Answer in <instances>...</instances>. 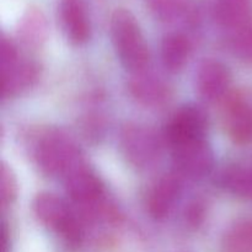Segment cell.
<instances>
[{
  "mask_svg": "<svg viewBox=\"0 0 252 252\" xmlns=\"http://www.w3.org/2000/svg\"><path fill=\"white\" fill-rule=\"evenodd\" d=\"M30 149L34 164L47 176L63 179L84 161L83 154L73 138L56 128H47L34 135Z\"/></svg>",
  "mask_w": 252,
  "mask_h": 252,
  "instance_id": "6da1fadb",
  "label": "cell"
},
{
  "mask_svg": "<svg viewBox=\"0 0 252 252\" xmlns=\"http://www.w3.org/2000/svg\"><path fill=\"white\" fill-rule=\"evenodd\" d=\"M111 38L122 65L130 74L148 69L150 51L134 15L127 9H117L111 16Z\"/></svg>",
  "mask_w": 252,
  "mask_h": 252,
  "instance_id": "7a4b0ae2",
  "label": "cell"
},
{
  "mask_svg": "<svg viewBox=\"0 0 252 252\" xmlns=\"http://www.w3.org/2000/svg\"><path fill=\"white\" fill-rule=\"evenodd\" d=\"M33 213L39 223L58 235L71 248L81 245L85 225L73 207L49 192H42L33 199Z\"/></svg>",
  "mask_w": 252,
  "mask_h": 252,
  "instance_id": "3957f363",
  "label": "cell"
},
{
  "mask_svg": "<svg viewBox=\"0 0 252 252\" xmlns=\"http://www.w3.org/2000/svg\"><path fill=\"white\" fill-rule=\"evenodd\" d=\"M39 66L27 58L12 39L1 38V90L2 96L14 97L36 84Z\"/></svg>",
  "mask_w": 252,
  "mask_h": 252,
  "instance_id": "277c9868",
  "label": "cell"
},
{
  "mask_svg": "<svg viewBox=\"0 0 252 252\" xmlns=\"http://www.w3.org/2000/svg\"><path fill=\"white\" fill-rule=\"evenodd\" d=\"M120 148L129 165L138 170L154 166L161 157V142L152 128L126 123L120 132Z\"/></svg>",
  "mask_w": 252,
  "mask_h": 252,
  "instance_id": "5b68a950",
  "label": "cell"
},
{
  "mask_svg": "<svg viewBox=\"0 0 252 252\" xmlns=\"http://www.w3.org/2000/svg\"><path fill=\"white\" fill-rule=\"evenodd\" d=\"M171 150L175 172L182 179H202L213 169L214 154L206 138L182 143Z\"/></svg>",
  "mask_w": 252,
  "mask_h": 252,
  "instance_id": "8992f818",
  "label": "cell"
},
{
  "mask_svg": "<svg viewBox=\"0 0 252 252\" xmlns=\"http://www.w3.org/2000/svg\"><path fill=\"white\" fill-rule=\"evenodd\" d=\"M208 118L198 106H182L176 111L165 127L164 138L170 147L206 138Z\"/></svg>",
  "mask_w": 252,
  "mask_h": 252,
  "instance_id": "52a82bcc",
  "label": "cell"
},
{
  "mask_svg": "<svg viewBox=\"0 0 252 252\" xmlns=\"http://www.w3.org/2000/svg\"><path fill=\"white\" fill-rule=\"evenodd\" d=\"M224 101V126L226 134L236 144L251 143L252 96L245 93H234Z\"/></svg>",
  "mask_w": 252,
  "mask_h": 252,
  "instance_id": "ba28073f",
  "label": "cell"
},
{
  "mask_svg": "<svg viewBox=\"0 0 252 252\" xmlns=\"http://www.w3.org/2000/svg\"><path fill=\"white\" fill-rule=\"evenodd\" d=\"M182 191V177L176 172L160 176L147 194V209L157 220L166 218L179 201Z\"/></svg>",
  "mask_w": 252,
  "mask_h": 252,
  "instance_id": "9c48e42d",
  "label": "cell"
},
{
  "mask_svg": "<svg viewBox=\"0 0 252 252\" xmlns=\"http://www.w3.org/2000/svg\"><path fill=\"white\" fill-rule=\"evenodd\" d=\"M231 73L220 61L206 59L197 73V88L202 97L208 102L225 100L230 94Z\"/></svg>",
  "mask_w": 252,
  "mask_h": 252,
  "instance_id": "30bf717a",
  "label": "cell"
},
{
  "mask_svg": "<svg viewBox=\"0 0 252 252\" xmlns=\"http://www.w3.org/2000/svg\"><path fill=\"white\" fill-rule=\"evenodd\" d=\"M129 93L140 105L147 107H161L171 98V88L157 74L148 69L132 74Z\"/></svg>",
  "mask_w": 252,
  "mask_h": 252,
  "instance_id": "8fae6325",
  "label": "cell"
},
{
  "mask_svg": "<svg viewBox=\"0 0 252 252\" xmlns=\"http://www.w3.org/2000/svg\"><path fill=\"white\" fill-rule=\"evenodd\" d=\"M59 16L64 33L71 43L81 46L90 39L91 24L85 0H61Z\"/></svg>",
  "mask_w": 252,
  "mask_h": 252,
  "instance_id": "7c38bea8",
  "label": "cell"
},
{
  "mask_svg": "<svg viewBox=\"0 0 252 252\" xmlns=\"http://www.w3.org/2000/svg\"><path fill=\"white\" fill-rule=\"evenodd\" d=\"M192 52L191 39L182 32H171L162 38L161 62L170 73H179L189 62Z\"/></svg>",
  "mask_w": 252,
  "mask_h": 252,
  "instance_id": "4fadbf2b",
  "label": "cell"
},
{
  "mask_svg": "<svg viewBox=\"0 0 252 252\" xmlns=\"http://www.w3.org/2000/svg\"><path fill=\"white\" fill-rule=\"evenodd\" d=\"M48 33L47 19L41 9L31 6L24 12L17 26V36L27 48H38Z\"/></svg>",
  "mask_w": 252,
  "mask_h": 252,
  "instance_id": "5bb4252c",
  "label": "cell"
},
{
  "mask_svg": "<svg viewBox=\"0 0 252 252\" xmlns=\"http://www.w3.org/2000/svg\"><path fill=\"white\" fill-rule=\"evenodd\" d=\"M251 0H216L213 16L225 29H238L251 20Z\"/></svg>",
  "mask_w": 252,
  "mask_h": 252,
  "instance_id": "9a60e30c",
  "label": "cell"
},
{
  "mask_svg": "<svg viewBox=\"0 0 252 252\" xmlns=\"http://www.w3.org/2000/svg\"><path fill=\"white\" fill-rule=\"evenodd\" d=\"M147 5L157 19L164 22L193 21L194 7L191 0H147Z\"/></svg>",
  "mask_w": 252,
  "mask_h": 252,
  "instance_id": "2e32d148",
  "label": "cell"
},
{
  "mask_svg": "<svg viewBox=\"0 0 252 252\" xmlns=\"http://www.w3.org/2000/svg\"><path fill=\"white\" fill-rule=\"evenodd\" d=\"M220 185L230 193L252 199V166H231L220 175Z\"/></svg>",
  "mask_w": 252,
  "mask_h": 252,
  "instance_id": "e0dca14e",
  "label": "cell"
},
{
  "mask_svg": "<svg viewBox=\"0 0 252 252\" xmlns=\"http://www.w3.org/2000/svg\"><path fill=\"white\" fill-rule=\"evenodd\" d=\"M221 252H252V219H240L228 229Z\"/></svg>",
  "mask_w": 252,
  "mask_h": 252,
  "instance_id": "ac0fdd59",
  "label": "cell"
},
{
  "mask_svg": "<svg viewBox=\"0 0 252 252\" xmlns=\"http://www.w3.org/2000/svg\"><path fill=\"white\" fill-rule=\"evenodd\" d=\"M229 44L239 59L252 64V19L231 31Z\"/></svg>",
  "mask_w": 252,
  "mask_h": 252,
  "instance_id": "d6986e66",
  "label": "cell"
},
{
  "mask_svg": "<svg viewBox=\"0 0 252 252\" xmlns=\"http://www.w3.org/2000/svg\"><path fill=\"white\" fill-rule=\"evenodd\" d=\"M17 197V181L12 170L6 164L1 166V177H0V198H1L2 209L7 208L14 203Z\"/></svg>",
  "mask_w": 252,
  "mask_h": 252,
  "instance_id": "ffe728a7",
  "label": "cell"
},
{
  "mask_svg": "<svg viewBox=\"0 0 252 252\" xmlns=\"http://www.w3.org/2000/svg\"><path fill=\"white\" fill-rule=\"evenodd\" d=\"M204 204L201 203L199 201L192 202L189 206V208H186V221L191 226H198L199 224L203 221L204 218Z\"/></svg>",
  "mask_w": 252,
  "mask_h": 252,
  "instance_id": "44dd1931",
  "label": "cell"
},
{
  "mask_svg": "<svg viewBox=\"0 0 252 252\" xmlns=\"http://www.w3.org/2000/svg\"><path fill=\"white\" fill-rule=\"evenodd\" d=\"M1 252H10V231L5 220L1 225Z\"/></svg>",
  "mask_w": 252,
  "mask_h": 252,
  "instance_id": "7402d4cb",
  "label": "cell"
}]
</instances>
